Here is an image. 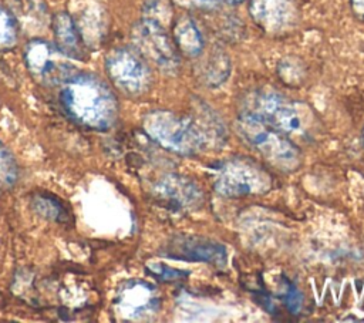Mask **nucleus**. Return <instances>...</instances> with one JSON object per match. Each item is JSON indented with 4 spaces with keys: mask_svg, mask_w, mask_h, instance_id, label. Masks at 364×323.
I'll use <instances>...</instances> for the list:
<instances>
[{
    "mask_svg": "<svg viewBox=\"0 0 364 323\" xmlns=\"http://www.w3.org/2000/svg\"><path fill=\"white\" fill-rule=\"evenodd\" d=\"M146 272L151 273L156 280L161 282H172V280H179L188 275V272L173 269L165 263L161 262H154L146 265Z\"/></svg>",
    "mask_w": 364,
    "mask_h": 323,
    "instance_id": "20",
    "label": "nucleus"
},
{
    "mask_svg": "<svg viewBox=\"0 0 364 323\" xmlns=\"http://www.w3.org/2000/svg\"><path fill=\"white\" fill-rule=\"evenodd\" d=\"M18 26L13 14L0 6V50H10L17 44Z\"/></svg>",
    "mask_w": 364,
    "mask_h": 323,
    "instance_id": "17",
    "label": "nucleus"
},
{
    "mask_svg": "<svg viewBox=\"0 0 364 323\" xmlns=\"http://www.w3.org/2000/svg\"><path fill=\"white\" fill-rule=\"evenodd\" d=\"M173 41L179 53L186 57H198L205 48V40L189 16H181L173 26Z\"/></svg>",
    "mask_w": 364,
    "mask_h": 323,
    "instance_id": "14",
    "label": "nucleus"
},
{
    "mask_svg": "<svg viewBox=\"0 0 364 323\" xmlns=\"http://www.w3.org/2000/svg\"><path fill=\"white\" fill-rule=\"evenodd\" d=\"M249 13L253 21L266 33L280 34L296 24L294 0H250Z\"/></svg>",
    "mask_w": 364,
    "mask_h": 323,
    "instance_id": "12",
    "label": "nucleus"
},
{
    "mask_svg": "<svg viewBox=\"0 0 364 323\" xmlns=\"http://www.w3.org/2000/svg\"><path fill=\"white\" fill-rule=\"evenodd\" d=\"M24 63L33 80L47 87L61 85L77 73L70 57L55 44L43 38H33L26 44Z\"/></svg>",
    "mask_w": 364,
    "mask_h": 323,
    "instance_id": "7",
    "label": "nucleus"
},
{
    "mask_svg": "<svg viewBox=\"0 0 364 323\" xmlns=\"http://www.w3.org/2000/svg\"><path fill=\"white\" fill-rule=\"evenodd\" d=\"M164 255L168 258L191 262H206L215 266H225L226 249L222 243L200 236L178 235L165 246Z\"/></svg>",
    "mask_w": 364,
    "mask_h": 323,
    "instance_id": "10",
    "label": "nucleus"
},
{
    "mask_svg": "<svg viewBox=\"0 0 364 323\" xmlns=\"http://www.w3.org/2000/svg\"><path fill=\"white\" fill-rule=\"evenodd\" d=\"M363 141H364V131H363Z\"/></svg>",
    "mask_w": 364,
    "mask_h": 323,
    "instance_id": "25",
    "label": "nucleus"
},
{
    "mask_svg": "<svg viewBox=\"0 0 364 323\" xmlns=\"http://www.w3.org/2000/svg\"><path fill=\"white\" fill-rule=\"evenodd\" d=\"M161 297L156 287L144 280H127L118 287L112 307L119 320H148L156 314Z\"/></svg>",
    "mask_w": 364,
    "mask_h": 323,
    "instance_id": "9",
    "label": "nucleus"
},
{
    "mask_svg": "<svg viewBox=\"0 0 364 323\" xmlns=\"http://www.w3.org/2000/svg\"><path fill=\"white\" fill-rule=\"evenodd\" d=\"M270 188V174L256 161L242 157L225 161L215 181L216 192L229 198L260 195Z\"/></svg>",
    "mask_w": 364,
    "mask_h": 323,
    "instance_id": "4",
    "label": "nucleus"
},
{
    "mask_svg": "<svg viewBox=\"0 0 364 323\" xmlns=\"http://www.w3.org/2000/svg\"><path fill=\"white\" fill-rule=\"evenodd\" d=\"M142 17L154 20L166 27L172 18L171 0H145L142 6Z\"/></svg>",
    "mask_w": 364,
    "mask_h": 323,
    "instance_id": "18",
    "label": "nucleus"
},
{
    "mask_svg": "<svg viewBox=\"0 0 364 323\" xmlns=\"http://www.w3.org/2000/svg\"><path fill=\"white\" fill-rule=\"evenodd\" d=\"M105 71L112 84L131 97L145 94L152 84L151 68L135 48H112L105 57Z\"/></svg>",
    "mask_w": 364,
    "mask_h": 323,
    "instance_id": "5",
    "label": "nucleus"
},
{
    "mask_svg": "<svg viewBox=\"0 0 364 323\" xmlns=\"http://www.w3.org/2000/svg\"><path fill=\"white\" fill-rule=\"evenodd\" d=\"M351 4H353L354 11H355L358 16L364 17V0H351Z\"/></svg>",
    "mask_w": 364,
    "mask_h": 323,
    "instance_id": "23",
    "label": "nucleus"
},
{
    "mask_svg": "<svg viewBox=\"0 0 364 323\" xmlns=\"http://www.w3.org/2000/svg\"><path fill=\"white\" fill-rule=\"evenodd\" d=\"M135 50L164 73L173 74L181 65L179 51L166 27L142 17L131 33Z\"/></svg>",
    "mask_w": 364,
    "mask_h": 323,
    "instance_id": "6",
    "label": "nucleus"
},
{
    "mask_svg": "<svg viewBox=\"0 0 364 323\" xmlns=\"http://www.w3.org/2000/svg\"><path fill=\"white\" fill-rule=\"evenodd\" d=\"M53 31L55 46L70 58L84 60L87 55V46L78 31V27L71 14L58 11L53 17Z\"/></svg>",
    "mask_w": 364,
    "mask_h": 323,
    "instance_id": "13",
    "label": "nucleus"
},
{
    "mask_svg": "<svg viewBox=\"0 0 364 323\" xmlns=\"http://www.w3.org/2000/svg\"><path fill=\"white\" fill-rule=\"evenodd\" d=\"M152 194L158 202L175 212L191 211L202 202L200 189L188 178L175 174L161 178L152 188Z\"/></svg>",
    "mask_w": 364,
    "mask_h": 323,
    "instance_id": "11",
    "label": "nucleus"
},
{
    "mask_svg": "<svg viewBox=\"0 0 364 323\" xmlns=\"http://www.w3.org/2000/svg\"><path fill=\"white\" fill-rule=\"evenodd\" d=\"M179 6L185 9H193V10H215L225 3L223 0H173Z\"/></svg>",
    "mask_w": 364,
    "mask_h": 323,
    "instance_id": "21",
    "label": "nucleus"
},
{
    "mask_svg": "<svg viewBox=\"0 0 364 323\" xmlns=\"http://www.w3.org/2000/svg\"><path fill=\"white\" fill-rule=\"evenodd\" d=\"M237 131L273 166L291 171L300 164L301 152L290 137L263 120L242 111L237 120Z\"/></svg>",
    "mask_w": 364,
    "mask_h": 323,
    "instance_id": "3",
    "label": "nucleus"
},
{
    "mask_svg": "<svg viewBox=\"0 0 364 323\" xmlns=\"http://www.w3.org/2000/svg\"><path fill=\"white\" fill-rule=\"evenodd\" d=\"M17 179V165L9 148L0 141V186H10Z\"/></svg>",
    "mask_w": 364,
    "mask_h": 323,
    "instance_id": "19",
    "label": "nucleus"
},
{
    "mask_svg": "<svg viewBox=\"0 0 364 323\" xmlns=\"http://www.w3.org/2000/svg\"><path fill=\"white\" fill-rule=\"evenodd\" d=\"M33 208L41 216L63 222L67 219V209L64 205L48 194H37L33 198Z\"/></svg>",
    "mask_w": 364,
    "mask_h": 323,
    "instance_id": "16",
    "label": "nucleus"
},
{
    "mask_svg": "<svg viewBox=\"0 0 364 323\" xmlns=\"http://www.w3.org/2000/svg\"><path fill=\"white\" fill-rule=\"evenodd\" d=\"M245 112H249L282 132L290 135L304 128L303 111L299 104L274 91H256L246 97Z\"/></svg>",
    "mask_w": 364,
    "mask_h": 323,
    "instance_id": "8",
    "label": "nucleus"
},
{
    "mask_svg": "<svg viewBox=\"0 0 364 323\" xmlns=\"http://www.w3.org/2000/svg\"><path fill=\"white\" fill-rule=\"evenodd\" d=\"M60 104L70 120L95 131L112 128L118 118V101L111 87L90 73H74L61 84Z\"/></svg>",
    "mask_w": 364,
    "mask_h": 323,
    "instance_id": "1",
    "label": "nucleus"
},
{
    "mask_svg": "<svg viewBox=\"0 0 364 323\" xmlns=\"http://www.w3.org/2000/svg\"><path fill=\"white\" fill-rule=\"evenodd\" d=\"M229 70L230 63L228 55L222 50H218L212 53L206 60L203 68V78L208 85H219L229 75Z\"/></svg>",
    "mask_w": 364,
    "mask_h": 323,
    "instance_id": "15",
    "label": "nucleus"
},
{
    "mask_svg": "<svg viewBox=\"0 0 364 323\" xmlns=\"http://www.w3.org/2000/svg\"><path fill=\"white\" fill-rule=\"evenodd\" d=\"M283 299H284L286 306L291 312H297L299 307L301 306V300H303L301 293L291 283H287V289H286V293H284Z\"/></svg>",
    "mask_w": 364,
    "mask_h": 323,
    "instance_id": "22",
    "label": "nucleus"
},
{
    "mask_svg": "<svg viewBox=\"0 0 364 323\" xmlns=\"http://www.w3.org/2000/svg\"><path fill=\"white\" fill-rule=\"evenodd\" d=\"M225 3H229V4H239V3H242V1H245V0H223Z\"/></svg>",
    "mask_w": 364,
    "mask_h": 323,
    "instance_id": "24",
    "label": "nucleus"
},
{
    "mask_svg": "<svg viewBox=\"0 0 364 323\" xmlns=\"http://www.w3.org/2000/svg\"><path fill=\"white\" fill-rule=\"evenodd\" d=\"M142 128L158 145L181 155H193L206 148V131L186 115L152 110L142 118Z\"/></svg>",
    "mask_w": 364,
    "mask_h": 323,
    "instance_id": "2",
    "label": "nucleus"
}]
</instances>
